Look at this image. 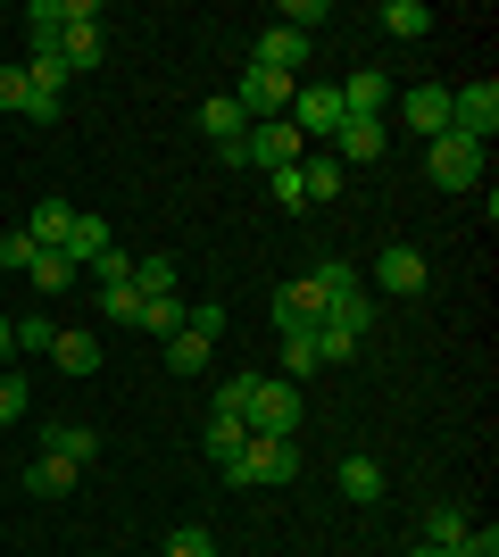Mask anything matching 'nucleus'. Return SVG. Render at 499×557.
<instances>
[{
	"label": "nucleus",
	"mask_w": 499,
	"mask_h": 557,
	"mask_svg": "<svg viewBox=\"0 0 499 557\" xmlns=\"http://www.w3.org/2000/svg\"><path fill=\"white\" fill-rule=\"evenodd\" d=\"M250 383H259V374H225V383H216V417H241V408H250Z\"/></svg>",
	"instance_id": "41"
},
{
	"label": "nucleus",
	"mask_w": 499,
	"mask_h": 557,
	"mask_svg": "<svg viewBox=\"0 0 499 557\" xmlns=\"http://www.w3.org/2000/svg\"><path fill=\"white\" fill-rule=\"evenodd\" d=\"M408 557H450V549H425V541H408Z\"/></svg>",
	"instance_id": "47"
},
{
	"label": "nucleus",
	"mask_w": 499,
	"mask_h": 557,
	"mask_svg": "<svg viewBox=\"0 0 499 557\" xmlns=\"http://www.w3.org/2000/svg\"><path fill=\"white\" fill-rule=\"evenodd\" d=\"M291 75H275V67H241V84H234V109L250 116V125H266V116H291Z\"/></svg>",
	"instance_id": "4"
},
{
	"label": "nucleus",
	"mask_w": 499,
	"mask_h": 557,
	"mask_svg": "<svg viewBox=\"0 0 499 557\" xmlns=\"http://www.w3.org/2000/svg\"><path fill=\"white\" fill-rule=\"evenodd\" d=\"M333 92H341V116H383L391 100H400V84H391L383 67H358L350 84H333Z\"/></svg>",
	"instance_id": "11"
},
{
	"label": "nucleus",
	"mask_w": 499,
	"mask_h": 557,
	"mask_svg": "<svg viewBox=\"0 0 499 557\" xmlns=\"http://www.w3.org/2000/svg\"><path fill=\"white\" fill-rule=\"evenodd\" d=\"M241 424H250V433H275V442H291V424H300V383H284V374H259V383H250V408H241Z\"/></svg>",
	"instance_id": "2"
},
{
	"label": "nucleus",
	"mask_w": 499,
	"mask_h": 557,
	"mask_svg": "<svg viewBox=\"0 0 499 557\" xmlns=\"http://www.w3.org/2000/svg\"><path fill=\"white\" fill-rule=\"evenodd\" d=\"M216 474H225V483H266V491H284V483H300V449L291 442H275V433H250V442L234 449V458L216 466Z\"/></svg>",
	"instance_id": "1"
},
{
	"label": "nucleus",
	"mask_w": 499,
	"mask_h": 557,
	"mask_svg": "<svg viewBox=\"0 0 499 557\" xmlns=\"http://www.w3.org/2000/svg\"><path fill=\"white\" fill-rule=\"evenodd\" d=\"M309 283H316V292H325V308L341 300V292H366V283L350 275V258H316V267H309Z\"/></svg>",
	"instance_id": "27"
},
{
	"label": "nucleus",
	"mask_w": 499,
	"mask_h": 557,
	"mask_svg": "<svg viewBox=\"0 0 499 557\" xmlns=\"http://www.w3.org/2000/svg\"><path fill=\"white\" fill-rule=\"evenodd\" d=\"M275 209H284V216L309 209V191H300V166H284V175H275Z\"/></svg>",
	"instance_id": "42"
},
{
	"label": "nucleus",
	"mask_w": 499,
	"mask_h": 557,
	"mask_svg": "<svg viewBox=\"0 0 499 557\" xmlns=\"http://www.w3.org/2000/svg\"><path fill=\"white\" fill-rule=\"evenodd\" d=\"M425 175H433L441 191H475V184H483V141H466V134L425 141Z\"/></svg>",
	"instance_id": "3"
},
{
	"label": "nucleus",
	"mask_w": 499,
	"mask_h": 557,
	"mask_svg": "<svg viewBox=\"0 0 499 557\" xmlns=\"http://www.w3.org/2000/svg\"><path fill=\"white\" fill-rule=\"evenodd\" d=\"M358 358V333L333 325V317H316V367H350Z\"/></svg>",
	"instance_id": "25"
},
{
	"label": "nucleus",
	"mask_w": 499,
	"mask_h": 557,
	"mask_svg": "<svg viewBox=\"0 0 499 557\" xmlns=\"http://www.w3.org/2000/svg\"><path fill=\"white\" fill-rule=\"evenodd\" d=\"M300 374H316V325L284 333V383H300Z\"/></svg>",
	"instance_id": "32"
},
{
	"label": "nucleus",
	"mask_w": 499,
	"mask_h": 557,
	"mask_svg": "<svg viewBox=\"0 0 499 557\" xmlns=\"http://www.w3.org/2000/svg\"><path fill=\"white\" fill-rule=\"evenodd\" d=\"M200 442H209V458L225 466V458H234L241 442H250V424H241V417H209V433H200Z\"/></svg>",
	"instance_id": "30"
},
{
	"label": "nucleus",
	"mask_w": 499,
	"mask_h": 557,
	"mask_svg": "<svg viewBox=\"0 0 499 557\" xmlns=\"http://www.w3.org/2000/svg\"><path fill=\"white\" fill-rule=\"evenodd\" d=\"M134 292H142V300H175V258H166V250L134 258Z\"/></svg>",
	"instance_id": "23"
},
{
	"label": "nucleus",
	"mask_w": 499,
	"mask_h": 557,
	"mask_svg": "<svg viewBox=\"0 0 499 557\" xmlns=\"http://www.w3.org/2000/svg\"><path fill=\"white\" fill-rule=\"evenodd\" d=\"M25 417V374H0V424Z\"/></svg>",
	"instance_id": "45"
},
{
	"label": "nucleus",
	"mask_w": 499,
	"mask_h": 557,
	"mask_svg": "<svg viewBox=\"0 0 499 557\" xmlns=\"http://www.w3.org/2000/svg\"><path fill=\"white\" fill-rule=\"evenodd\" d=\"M341 491H350V499H383V466L366 458V449H350V458H341Z\"/></svg>",
	"instance_id": "26"
},
{
	"label": "nucleus",
	"mask_w": 499,
	"mask_h": 557,
	"mask_svg": "<svg viewBox=\"0 0 499 557\" xmlns=\"http://www.w3.org/2000/svg\"><path fill=\"white\" fill-rule=\"evenodd\" d=\"M375 25L391 34V42H425V34H433V9H425V0H383Z\"/></svg>",
	"instance_id": "16"
},
{
	"label": "nucleus",
	"mask_w": 499,
	"mask_h": 557,
	"mask_svg": "<svg viewBox=\"0 0 499 557\" xmlns=\"http://www.w3.org/2000/svg\"><path fill=\"white\" fill-rule=\"evenodd\" d=\"M450 134H466V141L499 134V84H458L450 92Z\"/></svg>",
	"instance_id": "7"
},
{
	"label": "nucleus",
	"mask_w": 499,
	"mask_h": 557,
	"mask_svg": "<svg viewBox=\"0 0 499 557\" xmlns=\"http://www.w3.org/2000/svg\"><path fill=\"white\" fill-rule=\"evenodd\" d=\"M34 258H42V250H34V233H0V267H9V275H25V267H34Z\"/></svg>",
	"instance_id": "39"
},
{
	"label": "nucleus",
	"mask_w": 499,
	"mask_h": 557,
	"mask_svg": "<svg viewBox=\"0 0 499 557\" xmlns=\"http://www.w3.org/2000/svg\"><path fill=\"white\" fill-rule=\"evenodd\" d=\"M67 225H75V209H67V200H42V209L25 216V233H34V250H59V242H67Z\"/></svg>",
	"instance_id": "22"
},
{
	"label": "nucleus",
	"mask_w": 499,
	"mask_h": 557,
	"mask_svg": "<svg viewBox=\"0 0 499 557\" xmlns=\"http://www.w3.org/2000/svg\"><path fill=\"white\" fill-rule=\"evenodd\" d=\"M75 483H84V466L50 458V449H42V458H34V466H25V491H34V499H67Z\"/></svg>",
	"instance_id": "17"
},
{
	"label": "nucleus",
	"mask_w": 499,
	"mask_h": 557,
	"mask_svg": "<svg viewBox=\"0 0 499 557\" xmlns=\"http://www.w3.org/2000/svg\"><path fill=\"white\" fill-rule=\"evenodd\" d=\"M84 275H92L100 292H117V283H134V250H117V242H109V250H100L92 267H84Z\"/></svg>",
	"instance_id": "29"
},
{
	"label": "nucleus",
	"mask_w": 499,
	"mask_h": 557,
	"mask_svg": "<svg viewBox=\"0 0 499 557\" xmlns=\"http://www.w3.org/2000/svg\"><path fill=\"white\" fill-rule=\"evenodd\" d=\"M309 159V141L291 134V116H266V125H250V141H241V166H266V175H284V166Z\"/></svg>",
	"instance_id": "5"
},
{
	"label": "nucleus",
	"mask_w": 499,
	"mask_h": 557,
	"mask_svg": "<svg viewBox=\"0 0 499 557\" xmlns=\"http://www.w3.org/2000/svg\"><path fill=\"white\" fill-rule=\"evenodd\" d=\"M159 557H216V533H209V524H175Z\"/></svg>",
	"instance_id": "33"
},
{
	"label": "nucleus",
	"mask_w": 499,
	"mask_h": 557,
	"mask_svg": "<svg viewBox=\"0 0 499 557\" xmlns=\"http://www.w3.org/2000/svg\"><path fill=\"white\" fill-rule=\"evenodd\" d=\"M325 317H333V325H350L358 342H366V325H375V300H366V292H341V300H333Z\"/></svg>",
	"instance_id": "34"
},
{
	"label": "nucleus",
	"mask_w": 499,
	"mask_h": 557,
	"mask_svg": "<svg viewBox=\"0 0 499 557\" xmlns=\"http://www.w3.org/2000/svg\"><path fill=\"white\" fill-rule=\"evenodd\" d=\"M50 358H59V374H92V367H100V342H92V333H67V325H59Z\"/></svg>",
	"instance_id": "24"
},
{
	"label": "nucleus",
	"mask_w": 499,
	"mask_h": 557,
	"mask_svg": "<svg viewBox=\"0 0 499 557\" xmlns=\"http://www.w3.org/2000/svg\"><path fill=\"white\" fill-rule=\"evenodd\" d=\"M42 449H50V458H67V466H92L100 433H92V424H42Z\"/></svg>",
	"instance_id": "18"
},
{
	"label": "nucleus",
	"mask_w": 499,
	"mask_h": 557,
	"mask_svg": "<svg viewBox=\"0 0 499 557\" xmlns=\"http://www.w3.org/2000/svg\"><path fill=\"white\" fill-rule=\"evenodd\" d=\"M375 283L400 292V300H416V292H425V250H416V242H391V250L375 258Z\"/></svg>",
	"instance_id": "12"
},
{
	"label": "nucleus",
	"mask_w": 499,
	"mask_h": 557,
	"mask_svg": "<svg viewBox=\"0 0 499 557\" xmlns=\"http://www.w3.org/2000/svg\"><path fill=\"white\" fill-rule=\"evenodd\" d=\"M100 50H109V34H100V9L92 0H67V34H59V59H67V75H92Z\"/></svg>",
	"instance_id": "6"
},
{
	"label": "nucleus",
	"mask_w": 499,
	"mask_h": 557,
	"mask_svg": "<svg viewBox=\"0 0 499 557\" xmlns=\"http://www.w3.org/2000/svg\"><path fill=\"white\" fill-rule=\"evenodd\" d=\"M25 75H34V92H50V100H67V59H59V42H34V59H25Z\"/></svg>",
	"instance_id": "20"
},
{
	"label": "nucleus",
	"mask_w": 499,
	"mask_h": 557,
	"mask_svg": "<svg viewBox=\"0 0 499 557\" xmlns=\"http://www.w3.org/2000/svg\"><path fill=\"white\" fill-rule=\"evenodd\" d=\"M9 342H17V349H34V358H42V349L59 342V325H50V317H17V325H9Z\"/></svg>",
	"instance_id": "37"
},
{
	"label": "nucleus",
	"mask_w": 499,
	"mask_h": 557,
	"mask_svg": "<svg viewBox=\"0 0 499 557\" xmlns=\"http://www.w3.org/2000/svg\"><path fill=\"white\" fill-rule=\"evenodd\" d=\"M466 524H475V516L458 508V499H441V508H425V533H416V541H425V549H450V557H458V541H466Z\"/></svg>",
	"instance_id": "19"
},
{
	"label": "nucleus",
	"mask_w": 499,
	"mask_h": 557,
	"mask_svg": "<svg viewBox=\"0 0 499 557\" xmlns=\"http://www.w3.org/2000/svg\"><path fill=\"white\" fill-rule=\"evenodd\" d=\"M400 116L416 141H441L450 134V84H416V92H400Z\"/></svg>",
	"instance_id": "9"
},
{
	"label": "nucleus",
	"mask_w": 499,
	"mask_h": 557,
	"mask_svg": "<svg viewBox=\"0 0 499 557\" xmlns=\"http://www.w3.org/2000/svg\"><path fill=\"white\" fill-rule=\"evenodd\" d=\"M25 100H34V75L9 59V67H0V116H25Z\"/></svg>",
	"instance_id": "35"
},
{
	"label": "nucleus",
	"mask_w": 499,
	"mask_h": 557,
	"mask_svg": "<svg viewBox=\"0 0 499 557\" xmlns=\"http://www.w3.org/2000/svg\"><path fill=\"white\" fill-rule=\"evenodd\" d=\"M391 150V125L383 116H341L333 125V159H383Z\"/></svg>",
	"instance_id": "13"
},
{
	"label": "nucleus",
	"mask_w": 499,
	"mask_h": 557,
	"mask_svg": "<svg viewBox=\"0 0 499 557\" xmlns=\"http://www.w3.org/2000/svg\"><path fill=\"white\" fill-rule=\"evenodd\" d=\"M25 275L42 283V292H67V283H75V267H67V258H59V250H42V258H34V267H25Z\"/></svg>",
	"instance_id": "40"
},
{
	"label": "nucleus",
	"mask_w": 499,
	"mask_h": 557,
	"mask_svg": "<svg viewBox=\"0 0 499 557\" xmlns=\"http://www.w3.org/2000/svg\"><path fill=\"white\" fill-rule=\"evenodd\" d=\"M0 358H17V342H9V317H0Z\"/></svg>",
	"instance_id": "46"
},
{
	"label": "nucleus",
	"mask_w": 499,
	"mask_h": 557,
	"mask_svg": "<svg viewBox=\"0 0 499 557\" xmlns=\"http://www.w3.org/2000/svg\"><path fill=\"white\" fill-rule=\"evenodd\" d=\"M100 250H109V216H84V209H75V225H67V242H59V258H67L75 275H84Z\"/></svg>",
	"instance_id": "15"
},
{
	"label": "nucleus",
	"mask_w": 499,
	"mask_h": 557,
	"mask_svg": "<svg viewBox=\"0 0 499 557\" xmlns=\"http://www.w3.org/2000/svg\"><path fill=\"white\" fill-rule=\"evenodd\" d=\"M134 333H184V300H142V317H134Z\"/></svg>",
	"instance_id": "31"
},
{
	"label": "nucleus",
	"mask_w": 499,
	"mask_h": 557,
	"mask_svg": "<svg viewBox=\"0 0 499 557\" xmlns=\"http://www.w3.org/2000/svg\"><path fill=\"white\" fill-rule=\"evenodd\" d=\"M159 349H166V367H175V374H200V367L216 358V342H209V333H191V325H184V333H166Z\"/></svg>",
	"instance_id": "21"
},
{
	"label": "nucleus",
	"mask_w": 499,
	"mask_h": 557,
	"mask_svg": "<svg viewBox=\"0 0 499 557\" xmlns=\"http://www.w3.org/2000/svg\"><path fill=\"white\" fill-rule=\"evenodd\" d=\"M309 34H291V25H266L259 34V50H250V67H275V75H291V84H300V67H309Z\"/></svg>",
	"instance_id": "10"
},
{
	"label": "nucleus",
	"mask_w": 499,
	"mask_h": 557,
	"mask_svg": "<svg viewBox=\"0 0 499 557\" xmlns=\"http://www.w3.org/2000/svg\"><path fill=\"white\" fill-rule=\"evenodd\" d=\"M458 557H499V524H466V541H458Z\"/></svg>",
	"instance_id": "44"
},
{
	"label": "nucleus",
	"mask_w": 499,
	"mask_h": 557,
	"mask_svg": "<svg viewBox=\"0 0 499 557\" xmlns=\"http://www.w3.org/2000/svg\"><path fill=\"white\" fill-rule=\"evenodd\" d=\"M100 317H109V325H134V317H142V292H134V283L100 292Z\"/></svg>",
	"instance_id": "38"
},
{
	"label": "nucleus",
	"mask_w": 499,
	"mask_h": 557,
	"mask_svg": "<svg viewBox=\"0 0 499 557\" xmlns=\"http://www.w3.org/2000/svg\"><path fill=\"white\" fill-rule=\"evenodd\" d=\"M333 125H341V92H333V84H316V92H291V134H300V141L333 134Z\"/></svg>",
	"instance_id": "14"
},
{
	"label": "nucleus",
	"mask_w": 499,
	"mask_h": 557,
	"mask_svg": "<svg viewBox=\"0 0 499 557\" xmlns=\"http://www.w3.org/2000/svg\"><path fill=\"white\" fill-rule=\"evenodd\" d=\"M184 325H191V333H209V342H216V333H225V300H200V308H184Z\"/></svg>",
	"instance_id": "43"
},
{
	"label": "nucleus",
	"mask_w": 499,
	"mask_h": 557,
	"mask_svg": "<svg viewBox=\"0 0 499 557\" xmlns=\"http://www.w3.org/2000/svg\"><path fill=\"white\" fill-rule=\"evenodd\" d=\"M300 191H309V209L333 200V191H341V159H300Z\"/></svg>",
	"instance_id": "28"
},
{
	"label": "nucleus",
	"mask_w": 499,
	"mask_h": 557,
	"mask_svg": "<svg viewBox=\"0 0 499 557\" xmlns=\"http://www.w3.org/2000/svg\"><path fill=\"white\" fill-rule=\"evenodd\" d=\"M200 134L216 141V159H225V166H241V141H250V116L234 109V92H216V100H200Z\"/></svg>",
	"instance_id": "8"
},
{
	"label": "nucleus",
	"mask_w": 499,
	"mask_h": 557,
	"mask_svg": "<svg viewBox=\"0 0 499 557\" xmlns=\"http://www.w3.org/2000/svg\"><path fill=\"white\" fill-rule=\"evenodd\" d=\"M333 17V0H284V25H291V34H309V42H316V25H325Z\"/></svg>",
	"instance_id": "36"
}]
</instances>
